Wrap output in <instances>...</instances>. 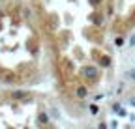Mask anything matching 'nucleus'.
Returning a JSON list of instances; mask_svg holds the SVG:
<instances>
[{
  "mask_svg": "<svg viewBox=\"0 0 135 129\" xmlns=\"http://www.w3.org/2000/svg\"><path fill=\"white\" fill-rule=\"evenodd\" d=\"M90 2H92L94 6H98V4H100V2H101V0H90Z\"/></svg>",
  "mask_w": 135,
  "mask_h": 129,
  "instance_id": "1a4fd4ad",
  "label": "nucleus"
},
{
  "mask_svg": "<svg viewBox=\"0 0 135 129\" xmlns=\"http://www.w3.org/2000/svg\"><path fill=\"white\" fill-rule=\"evenodd\" d=\"M0 80H4V82H15L17 80V73H13V71L8 69V67L0 66Z\"/></svg>",
  "mask_w": 135,
  "mask_h": 129,
  "instance_id": "f03ea898",
  "label": "nucleus"
},
{
  "mask_svg": "<svg viewBox=\"0 0 135 129\" xmlns=\"http://www.w3.org/2000/svg\"><path fill=\"white\" fill-rule=\"evenodd\" d=\"M75 94H77V97H84V96H86V88H84V86H77Z\"/></svg>",
  "mask_w": 135,
  "mask_h": 129,
  "instance_id": "6e6552de",
  "label": "nucleus"
},
{
  "mask_svg": "<svg viewBox=\"0 0 135 129\" xmlns=\"http://www.w3.org/2000/svg\"><path fill=\"white\" fill-rule=\"evenodd\" d=\"M45 28H47V32H55L56 30V26H58V17L56 15H49V17H45Z\"/></svg>",
  "mask_w": 135,
  "mask_h": 129,
  "instance_id": "423d86ee",
  "label": "nucleus"
},
{
  "mask_svg": "<svg viewBox=\"0 0 135 129\" xmlns=\"http://www.w3.org/2000/svg\"><path fill=\"white\" fill-rule=\"evenodd\" d=\"M58 73L62 77V80H69L73 77V62L69 58H62L58 62Z\"/></svg>",
  "mask_w": 135,
  "mask_h": 129,
  "instance_id": "f257e3e1",
  "label": "nucleus"
},
{
  "mask_svg": "<svg viewBox=\"0 0 135 129\" xmlns=\"http://www.w3.org/2000/svg\"><path fill=\"white\" fill-rule=\"evenodd\" d=\"M8 97H9V99H21V101H26V99H30V97H32V94H30V92L17 90V92H9Z\"/></svg>",
  "mask_w": 135,
  "mask_h": 129,
  "instance_id": "39448f33",
  "label": "nucleus"
},
{
  "mask_svg": "<svg viewBox=\"0 0 135 129\" xmlns=\"http://www.w3.org/2000/svg\"><path fill=\"white\" fill-rule=\"evenodd\" d=\"M84 36H86L88 39H92V41H96V43H100L101 39H103V32H100V28H98V26L88 28L86 32H84Z\"/></svg>",
  "mask_w": 135,
  "mask_h": 129,
  "instance_id": "7ed1b4c3",
  "label": "nucleus"
},
{
  "mask_svg": "<svg viewBox=\"0 0 135 129\" xmlns=\"http://www.w3.org/2000/svg\"><path fill=\"white\" fill-rule=\"evenodd\" d=\"M30 51H32V54L38 52V38H30V43H28Z\"/></svg>",
  "mask_w": 135,
  "mask_h": 129,
  "instance_id": "0eeeda50",
  "label": "nucleus"
},
{
  "mask_svg": "<svg viewBox=\"0 0 135 129\" xmlns=\"http://www.w3.org/2000/svg\"><path fill=\"white\" fill-rule=\"evenodd\" d=\"M92 58L96 60L100 66H103V67H107V66L111 64V58H109V56H107V54H101L98 49H94V51H92Z\"/></svg>",
  "mask_w": 135,
  "mask_h": 129,
  "instance_id": "20e7f679",
  "label": "nucleus"
}]
</instances>
